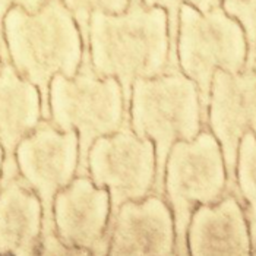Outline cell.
Returning a JSON list of instances; mask_svg holds the SVG:
<instances>
[{
    "label": "cell",
    "mask_w": 256,
    "mask_h": 256,
    "mask_svg": "<svg viewBox=\"0 0 256 256\" xmlns=\"http://www.w3.org/2000/svg\"><path fill=\"white\" fill-rule=\"evenodd\" d=\"M88 34L94 72L118 79L128 112L136 79L168 72V16L161 8H146L139 2L118 15L97 12L90 20Z\"/></svg>",
    "instance_id": "cell-1"
},
{
    "label": "cell",
    "mask_w": 256,
    "mask_h": 256,
    "mask_svg": "<svg viewBox=\"0 0 256 256\" xmlns=\"http://www.w3.org/2000/svg\"><path fill=\"white\" fill-rule=\"evenodd\" d=\"M9 59L41 94L42 118H50L48 91L54 75L74 78L84 58L78 25L62 0H47L36 14L14 6L3 20Z\"/></svg>",
    "instance_id": "cell-2"
},
{
    "label": "cell",
    "mask_w": 256,
    "mask_h": 256,
    "mask_svg": "<svg viewBox=\"0 0 256 256\" xmlns=\"http://www.w3.org/2000/svg\"><path fill=\"white\" fill-rule=\"evenodd\" d=\"M128 113L130 129L140 138L151 139L156 146L154 194L164 196V172L172 146L178 140L195 139L204 129L196 84L180 70L136 79Z\"/></svg>",
    "instance_id": "cell-3"
},
{
    "label": "cell",
    "mask_w": 256,
    "mask_h": 256,
    "mask_svg": "<svg viewBox=\"0 0 256 256\" xmlns=\"http://www.w3.org/2000/svg\"><path fill=\"white\" fill-rule=\"evenodd\" d=\"M50 123L60 132L75 130L79 139L76 176H88L86 158L94 140L112 135L129 123L123 91L113 76L101 78L91 60H82L78 74L66 78L58 74L48 91Z\"/></svg>",
    "instance_id": "cell-4"
},
{
    "label": "cell",
    "mask_w": 256,
    "mask_h": 256,
    "mask_svg": "<svg viewBox=\"0 0 256 256\" xmlns=\"http://www.w3.org/2000/svg\"><path fill=\"white\" fill-rule=\"evenodd\" d=\"M248 53L244 30L221 6L205 14L189 4L180 8L178 69L196 84L204 124L206 123L210 91L216 70L221 69L228 74L244 70Z\"/></svg>",
    "instance_id": "cell-5"
},
{
    "label": "cell",
    "mask_w": 256,
    "mask_h": 256,
    "mask_svg": "<svg viewBox=\"0 0 256 256\" xmlns=\"http://www.w3.org/2000/svg\"><path fill=\"white\" fill-rule=\"evenodd\" d=\"M228 192L221 146L208 128L192 140L176 142L166 162L164 198L172 208L176 255H189L188 227L199 205H212Z\"/></svg>",
    "instance_id": "cell-6"
},
{
    "label": "cell",
    "mask_w": 256,
    "mask_h": 256,
    "mask_svg": "<svg viewBox=\"0 0 256 256\" xmlns=\"http://www.w3.org/2000/svg\"><path fill=\"white\" fill-rule=\"evenodd\" d=\"M86 166L91 180L110 194V220L126 200H139L154 192L156 146L151 139L138 136L129 123L118 132L94 140Z\"/></svg>",
    "instance_id": "cell-7"
},
{
    "label": "cell",
    "mask_w": 256,
    "mask_h": 256,
    "mask_svg": "<svg viewBox=\"0 0 256 256\" xmlns=\"http://www.w3.org/2000/svg\"><path fill=\"white\" fill-rule=\"evenodd\" d=\"M15 161L20 178L42 204V232L56 230L53 202L78 174V134L75 130L60 132L50 120L42 118L16 146Z\"/></svg>",
    "instance_id": "cell-8"
},
{
    "label": "cell",
    "mask_w": 256,
    "mask_h": 256,
    "mask_svg": "<svg viewBox=\"0 0 256 256\" xmlns=\"http://www.w3.org/2000/svg\"><path fill=\"white\" fill-rule=\"evenodd\" d=\"M206 128L217 138L227 172V189L236 194V164L240 139L256 135V72L244 68L238 74L217 69L211 84Z\"/></svg>",
    "instance_id": "cell-9"
},
{
    "label": "cell",
    "mask_w": 256,
    "mask_h": 256,
    "mask_svg": "<svg viewBox=\"0 0 256 256\" xmlns=\"http://www.w3.org/2000/svg\"><path fill=\"white\" fill-rule=\"evenodd\" d=\"M112 212L110 194L90 176H76L62 189L53 202V220L58 236L70 248L90 255H108Z\"/></svg>",
    "instance_id": "cell-10"
},
{
    "label": "cell",
    "mask_w": 256,
    "mask_h": 256,
    "mask_svg": "<svg viewBox=\"0 0 256 256\" xmlns=\"http://www.w3.org/2000/svg\"><path fill=\"white\" fill-rule=\"evenodd\" d=\"M108 255H176L174 218L166 198L126 200L108 222Z\"/></svg>",
    "instance_id": "cell-11"
},
{
    "label": "cell",
    "mask_w": 256,
    "mask_h": 256,
    "mask_svg": "<svg viewBox=\"0 0 256 256\" xmlns=\"http://www.w3.org/2000/svg\"><path fill=\"white\" fill-rule=\"evenodd\" d=\"M188 250L192 256L252 255L249 224L243 204L227 192L212 205H199L188 227Z\"/></svg>",
    "instance_id": "cell-12"
},
{
    "label": "cell",
    "mask_w": 256,
    "mask_h": 256,
    "mask_svg": "<svg viewBox=\"0 0 256 256\" xmlns=\"http://www.w3.org/2000/svg\"><path fill=\"white\" fill-rule=\"evenodd\" d=\"M42 120L41 94L10 62L0 66V144L4 151L2 182L18 174L15 151Z\"/></svg>",
    "instance_id": "cell-13"
},
{
    "label": "cell",
    "mask_w": 256,
    "mask_h": 256,
    "mask_svg": "<svg viewBox=\"0 0 256 256\" xmlns=\"http://www.w3.org/2000/svg\"><path fill=\"white\" fill-rule=\"evenodd\" d=\"M42 204L20 173L0 183V255H38Z\"/></svg>",
    "instance_id": "cell-14"
},
{
    "label": "cell",
    "mask_w": 256,
    "mask_h": 256,
    "mask_svg": "<svg viewBox=\"0 0 256 256\" xmlns=\"http://www.w3.org/2000/svg\"><path fill=\"white\" fill-rule=\"evenodd\" d=\"M236 194L249 224L252 255H256V135L246 132L240 139L236 164Z\"/></svg>",
    "instance_id": "cell-15"
},
{
    "label": "cell",
    "mask_w": 256,
    "mask_h": 256,
    "mask_svg": "<svg viewBox=\"0 0 256 256\" xmlns=\"http://www.w3.org/2000/svg\"><path fill=\"white\" fill-rule=\"evenodd\" d=\"M68 10L72 14L74 20L76 22L82 37L84 44V58L82 60H90V20L94 14L102 12L108 15L123 14L130 0H62Z\"/></svg>",
    "instance_id": "cell-16"
},
{
    "label": "cell",
    "mask_w": 256,
    "mask_h": 256,
    "mask_svg": "<svg viewBox=\"0 0 256 256\" xmlns=\"http://www.w3.org/2000/svg\"><path fill=\"white\" fill-rule=\"evenodd\" d=\"M146 8H161L168 16V38H170V54H168V72L180 70L178 63V14L183 4H189L205 14L217 6H221V0H140Z\"/></svg>",
    "instance_id": "cell-17"
},
{
    "label": "cell",
    "mask_w": 256,
    "mask_h": 256,
    "mask_svg": "<svg viewBox=\"0 0 256 256\" xmlns=\"http://www.w3.org/2000/svg\"><path fill=\"white\" fill-rule=\"evenodd\" d=\"M221 8L244 30L249 60L256 47V0H221Z\"/></svg>",
    "instance_id": "cell-18"
},
{
    "label": "cell",
    "mask_w": 256,
    "mask_h": 256,
    "mask_svg": "<svg viewBox=\"0 0 256 256\" xmlns=\"http://www.w3.org/2000/svg\"><path fill=\"white\" fill-rule=\"evenodd\" d=\"M46 2L47 0H0V59H2V63L10 62L8 46L4 41V32H3V20H4L6 14L14 6H20L28 14H36L46 4Z\"/></svg>",
    "instance_id": "cell-19"
},
{
    "label": "cell",
    "mask_w": 256,
    "mask_h": 256,
    "mask_svg": "<svg viewBox=\"0 0 256 256\" xmlns=\"http://www.w3.org/2000/svg\"><path fill=\"white\" fill-rule=\"evenodd\" d=\"M38 255H53V256H70V255H84L90 256V252L78 249V248H70L68 246L56 233V230H44L41 233V243H40Z\"/></svg>",
    "instance_id": "cell-20"
},
{
    "label": "cell",
    "mask_w": 256,
    "mask_h": 256,
    "mask_svg": "<svg viewBox=\"0 0 256 256\" xmlns=\"http://www.w3.org/2000/svg\"><path fill=\"white\" fill-rule=\"evenodd\" d=\"M246 68H248V69H254V70L256 72V47H255V50H254L252 58L248 60V63H246Z\"/></svg>",
    "instance_id": "cell-21"
},
{
    "label": "cell",
    "mask_w": 256,
    "mask_h": 256,
    "mask_svg": "<svg viewBox=\"0 0 256 256\" xmlns=\"http://www.w3.org/2000/svg\"><path fill=\"white\" fill-rule=\"evenodd\" d=\"M3 161H4V151L0 144V180H2V173H3Z\"/></svg>",
    "instance_id": "cell-22"
},
{
    "label": "cell",
    "mask_w": 256,
    "mask_h": 256,
    "mask_svg": "<svg viewBox=\"0 0 256 256\" xmlns=\"http://www.w3.org/2000/svg\"><path fill=\"white\" fill-rule=\"evenodd\" d=\"M140 0H130V3H139Z\"/></svg>",
    "instance_id": "cell-23"
},
{
    "label": "cell",
    "mask_w": 256,
    "mask_h": 256,
    "mask_svg": "<svg viewBox=\"0 0 256 256\" xmlns=\"http://www.w3.org/2000/svg\"><path fill=\"white\" fill-rule=\"evenodd\" d=\"M0 66H2V59H0Z\"/></svg>",
    "instance_id": "cell-24"
}]
</instances>
